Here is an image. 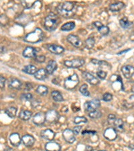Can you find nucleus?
Returning a JSON list of instances; mask_svg holds the SVG:
<instances>
[{"label":"nucleus","mask_w":134,"mask_h":151,"mask_svg":"<svg viewBox=\"0 0 134 151\" xmlns=\"http://www.w3.org/2000/svg\"><path fill=\"white\" fill-rule=\"evenodd\" d=\"M77 7L75 3L64 1L57 6V10L60 16L64 17H70L74 16L77 12Z\"/></svg>","instance_id":"nucleus-1"},{"label":"nucleus","mask_w":134,"mask_h":151,"mask_svg":"<svg viewBox=\"0 0 134 151\" xmlns=\"http://www.w3.org/2000/svg\"><path fill=\"white\" fill-rule=\"evenodd\" d=\"M43 38H44V32L42 30L39 28H36L33 31L26 34L23 40L25 42L34 44L41 42Z\"/></svg>","instance_id":"nucleus-2"},{"label":"nucleus","mask_w":134,"mask_h":151,"mask_svg":"<svg viewBox=\"0 0 134 151\" xmlns=\"http://www.w3.org/2000/svg\"><path fill=\"white\" fill-rule=\"evenodd\" d=\"M60 19L55 13L50 12L46 16L44 22V27L47 30L51 32L54 31L59 24Z\"/></svg>","instance_id":"nucleus-3"},{"label":"nucleus","mask_w":134,"mask_h":151,"mask_svg":"<svg viewBox=\"0 0 134 151\" xmlns=\"http://www.w3.org/2000/svg\"><path fill=\"white\" fill-rule=\"evenodd\" d=\"M79 84V78L77 74L74 73L64 79V87L67 90H73Z\"/></svg>","instance_id":"nucleus-4"},{"label":"nucleus","mask_w":134,"mask_h":151,"mask_svg":"<svg viewBox=\"0 0 134 151\" xmlns=\"http://www.w3.org/2000/svg\"><path fill=\"white\" fill-rule=\"evenodd\" d=\"M109 81L111 82L112 88L114 91H124V85H123L122 79L120 76L117 75H113L109 79Z\"/></svg>","instance_id":"nucleus-5"},{"label":"nucleus","mask_w":134,"mask_h":151,"mask_svg":"<svg viewBox=\"0 0 134 151\" xmlns=\"http://www.w3.org/2000/svg\"><path fill=\"white\" fill-rule=\"evenodd\" d=\"M101 106V102L98 99H94L87 101L84 104V108L88 113L97 110Z\"/></svg>","instance_id":"nucleus-6"},{"label":"nucleus","mask_w":134,"mask_h":151,"mask_svg":"<svg viewBox=\"0 0 134 151\" xmlns=\"http://www.w3.org/2000/svg\"><path fill=\"white\" fill-rule=\"evenodd\" d=\"M85 61L84 59L82 58H75L70 61H65L64 62V65L65 67L68 68H73V69H77L85 65Z\"/></svg>","instance_id":"nucleus-7"},{"label":"nucleus","mask_w":134,"mask_h":151,"mask_svg":"<svg viewBox=\"0 0 134 151\" xmlns=\"http://www.w3.org/2000/svg\"><path fill=\"white\" fill-rule=\"evenodd\" d=\"M59 118V113L55 109H50L46 113V122L49 124L55 123L58 121Z\"/></svg>","instance_id":"nucleus-8"},{"label":"nucleus","mask_w":134,"mask_h":151,"mask_svg":"<svg viewBox=\"0 0 134 151\" xmlns=\"http://www.w3.org/2000/svg\"><path fill=\"white\" fill-rule=\"evenodd\" d=\"M62 136H63L64 141L68 144L74 143L76 141L75 134L73 130L69 128H66L62 132Z\"/></svg>","instance_id":"nucleus-9"},{"label":"nucleus","mask_w":134,"mask_h":151,"mask_svg":"<svg viewBox=\"0 0 134 151\" xmlns=\"http://www.w3.org/2000/svg\"><path fill=\"white\" fill-rule=\"evenodd\" d=\"M82 76H83V78L86 82H88V84L92 85H97L100 83L98 78H97L96 77H95L93 75H92L91 73H88V72H83Z\"/></svg>","instance_id":"nucleus-10"},{"label":"nucleus","mask_w":134,"mask_h":151,"mask_svg":"<svg viewBox=\"0 0 134 151\" xmlns=\"http://www.w3.org/2000/svg\"><path fill=\"white\" fill-rule=\"evenodd\" d=\"M103 136H104L105 138H106L109 141H113L117 138V130L113 128H107L105 130L104 133H103Z\"/></svg>","instance_id":"nucleus-11"},{"label":"nucleus","mask_w":134,"mask_h":151,"mask_svg":"<svg viewBox=\"0 0 134 151\" xmlns=\"http://www.w3.org/2000/svg\"><path fill=\"white\" fill-rule=\"evenodd\" d=\"M32 122L36 126H42L46 122V113L38 112L36 113L32 118Z\"/></svg>","instance_id":"nucleus-12"},{"label":"nucleus","mask_w":134,"mask_h":151,"mask_svg":"<svg viewBox=\"0 0 134 151\" xmlns=\"http://www.w3.org/2000/svg\"><path fill=\"white\" fill-rule=\"evenodd\" d=\"M55 132L51 129H46L43 130L40 132V136L43 139L48 141H52L55 137Z\"/></svg>","instance_id":"nucleus-13"},{"label":"nucleus","mask_w":134,"mask_h":151,"mask_svg":"<svg viewBox=\"0 0 134 151\" xmlns=\"http://www.w3.org/2000/svg\"><path fill=\"white\" fill-rule=\"evenodd\" d=\"M122 74L126 79H130L134 75V67L131 65H124L122 68Z\"/></svg>","instance_id":"nucleus-14"},{"label":"nucleus","mask_w":134,"mask_h":151,"mask_svg":"<svg viewBox=\"0 0 134 151\" xmlns=\"http://www.w3.org/2000/svg\"><path fill=\"white\" fill-rule=\"evenodd\" d=\"M93 25L95 26L97 30L99 32L101 35L103 36H106L109 33V28L107 26H104L101 22L97 21L93 23Z\"/></svg>","instance_id":"nucleus-15"},{"label":"nucleus","mask_w":134,"mask_h":151,"mask_svg":"<svg viewBox=\"0 0 134 151\" xmlns=\"http://www.w3.org/2000/svg\"><path fill=\"white\" fill-rule=\"evenodd\" d=\"M9 141L10 144L15 147H18L22 142L20 136L18 133H13V134H11L9 137Z\"/></svg>","instance_id":"nucleus-16"},{"label":"nucleus","mask_w":134,"mask_h":151,"mask_svg":"<svg viewBox=\"0 0 134 151\" xmlns=\"http://www.w3.org/2000/svg\"><path fill=\"white\" fill-rule=\"evenodd\" d=\"M46 49L51 53L55 54H60L64 52V49L63 47L57 45H48L46 46Z\"/></svg>","instance_id":"nucleus-17"},{"label":"nucleus","mask_w":134,"mask_h":151,"mask_svg":"<svg viewBox=\"0 0 134 151\" xmlns=\"http://www.w3.org/2000/svg\"><path fill=\"white\" fill-rule=\"evenodd\" d=\"M21 141H22L23 145L25 146H26V147H32L35 143L36 140L33 136L30 134H26L23 135L22 138H21Z\"/></svg>","instance_id":"nucleus-18"},{"label":"nucleus","mask_w":134,"mask_h":151,"mask_svg":"<svg viewBox=\"0 0 134 151\" xmlns=\"http://www.w3.org/2000/svg\"><path fill=\"white\" fill-rule=\"evenodd\" d=\"M67 41L69 43H70L73 46H74L75 47L79 48L82 45V42L80 40V38L76 35L70 34L67 36Z\"/></svg>","instance_id":"nucleus-19"},{"label":"nucleus","mask_w":134,"mask_h":151,"mask_svg":"<svg viewBox=\"0 0 134 151\" xmlns=\"http://www.w3.org/2000/svg\"><path fill=\"white\" fill-rule=\"evenodd\" d=\"M45 150L46 151H60L61 146L57 142L50 141L45 144Z\"/></svg>","instance_id":"nucleus-20"},{"label":"nucleus","mask_w":134,"mask_h":151,"mask_svg":"<svg viewBox=\"0 0 134 151\" xmlns=\"http://www.w3.org/2000/svg\"><path fill=\"white\" fill-rule=\"evenodd\" d=\"M23 56L26 58H35L36 56V49L32 47H27L23 51Z\"/></svg>","instance_id":"nucleus-21"},{"label":"nucleus","mask_w":134,"mask_h":151,"mask_svg":"<svg viewBox=\"0 0 134 151\" xmlns=\"http://www.w3.org/2000/svg\"><path fill=\"white\" fill-rule=\"evenodd\" d=\"M22 84L18 79L14 78L10 81L8 83V87L9 88L12 89H15V90H19L21 88Z\"/></svg>","instance_id":"nucleus-22"},{"label":"nucleus","mask_w":134,"mask_h":151,"mask_svg":"<svg viewBox=\"0 0 134 151\" xmlns=\"http://www.w3.org/2000/svg\"><path fill=\"white\" fill-rule=\"evenodd\" d=\"M57 68H58V65H57V63L55 61H53V60L50 61L46 67L47 73L49 74V75H51V74H52L57 69Z\"/></svg>","instance_id":"nucleus-23"},{"label":"nucleus","mask_w":134,"mask_h":151,"mask_svg":"<svg viewBox=\"0 0 134 151\" xmlns=\"http://www.w3.org/2000/svg\"><path fill=\"white\" fill-rule=\"evenodd\" d=\"M47 72L46 69H38L37 72L35 73L34 75V77H35L37 80L40 81H43L44 79H46V78L47 77Z\"/></svg>","instance_id":"nucleus-24"},{"label":"nucleus","mask_w":134,"mask_h":151,"mask_svg":"<svg viewBox=\"0 0 134 151\" xmlns=\"http://www.w3.org/2000/svg\"><path fill=\"white\" fill-rule=\"evenodd\" d=\"M119 24L121 26V27L124 28V29H130L133 26L132 22L129 21L126 17H123L122 19H120Z\"/></svg>","instance_id":"nucleus-25"},{"label":"nucleus","mask_w":134,"mask_h":151,"mask_svg":"<svg viewBox=\"0 0 134 151\" xmlns=\"http://www.w3.org/2000/svg\"><path fill=\"white\" fill-rule=\"evenodd\" d=\"M113 125L115 127V129L118 131V132H122L124 131V121L120 118H117V119L114 121Z\"/></svg>","instance_id":"nucleus-26"},{"label":"nucleus","mask_w":134,"mask_h":151,"mask_svg":"<svg viewBox=\"0 0 134 151\" xmlns=\"http://www.w3.org/2000/svg\"><path fill=\"white\" fill-rule=\"evenodd\" d=\"M32 116V111L28 110H22L19 113V118L23 121H28Z\"/></svg>","instance_id":"nucleus-27"},{"label":"nucleus","mask_w":134,"mask_h":151,"mask_svg":"<svg viewBox=\"0 0 134 151\" xmlns=\"http://www.w3.org/2000/svg\"><path fill=\"white\" fill-rule=\"evenodd\" d=\"M125 4L123 2H117V3H112L109 6V10L111 11V12H118V11H120L121 10H122L123 8H124Z\"/></svg>","instance_id":"nucleus-28"},{"label":"nucleus","mask_w":134,"mask_h":151,"mask_svg":"<svg viewBox=\"0 0 134 151\" xmlns=\"http://www.w3.org/2000/svg\"><path fill=\"white\" fill-rule=\"evenodd\" d=\"M37 71L38 70L36 69V67L32 65H26L23 69V71L26 73L28 74V75H35Z\"/></svg>","instance_id":"nucleus-29"},{"label":"nucleus","mask_w":134,"mask_h":151,"mask_svg":"<svg viewBox=\"0 0 134 151\" xmlns=\"http://www.w3.org/2000/svg\"><path fill=\"white\" fill-rule=\"evenodd\" d=\"M36 92L37 93L38 95H40L41 96H45L48 93V87L45 86V85H38L37 88H36Z\"/></svg>","instance_id":"nucleus-30"},{"label":"nucleus","mask_w":134,"mask_h":151,"mask_svg":"<svg viewBox=\"0 0 134 151\" xmlns=\"http://www.w3.org/2000/svg\"><path fill=\"white\" fill-rule=\"evenodd\" d=\"M17 111H18V109L15 107H9V108H6L5 110V112L8 117L10 118H14L16 116Z\"/></svg>","instance_id":"nucleus-31"},{"label":"nucleus","mask_w":134,"mask_h":151,"mask_svg":"<svg viewBox=\"0 0 134 151\" xmlns=\"http://www.w3.org/2000/svg\"><path fill=\"white\" fill-rule=\"evenodd\" d=\"M51 97L54 101H55L57 102H61L64 101L63 96L58 91H53L51 93Z\"/></svg>","instance_id":"nucleus-32"},{"label":"nucleus","mask_w":134,"mask_h":151,"mask_svg":"<svg viewBox=\"0 0 134 151\" xmlns=\"http://www.w3.org/2000/svg\"><path fill=\"white\" fill-rule=\"evenodd\" d=\"M75 28V23L74 22H70L65 23L62 26L61 30L62 31H70Z\"/></svg>","instance_id":"nucleus-33"},{"label":"nucleus","mask_w":134,"mask_h":151,"mask_svg":"<svg viewBox=\"0 0 134 151\" xmlns=\"http://www.w3.org/2000/svg\"><path fill=\"white\" fill-rule=\"evenodd\" d=\"M91 63L93 64L97 65V66H99L101 67H111V65L109 64L107 61H99L97 60V59L95 58H93L91 59Z\"/></svg>","instance_id":"nucleus-34"},{"label":"nucleus","mask_w":134,"mask_h":151,"mask_svg":"<svg viewBox=\"0 0 134 151\" xmlns=\"http://www.w3.org/2000/svg\"><path fill=\"white\" fill-rule=\"evenodd\" d=\"M95 40L93 37H89L85 40V47L87 49H91L94 47Z\"/></svg>","instance_id":"nucleus-35"},{"label":"nucleus","mask_w":134,"mask_h":151,"mask_svg":"<svg viewBox=\"0 0 134 151\" xmlns=\"http://www.w3.org/2000/svg\"><path fill=\"white\" fill-rule=\"evenodd\" d=\"M79 91L82 95L85 96V97H88L90 95V93L88 90V85L86 84L82 85L79 88Z\"/></svg>","instance_id":"nucleus-36"},{"label":"nucleus","mask_w":134,"mask_h":151,"mask_svg":"<svg viewBox=\"0 0 134 151\" xmlns=\"http://www.w3.org/2000/svg\"><path fill=\"white\" fill-rule=\"evenodd\" d=\"M88 116L92 119H98V118H100L102 116V113H101V111L99 110H95L93 111H91V112H89L88 113Z\"/></svg>","instance_id":"nucleus-37"},{"label":"nucleus","mask_w":134,"mask_h":151,"mask_svg":"<svg viewBox=\"0 0 134 151\" xmlns=\"http://www.w3.org/2000/svg\"><path fill=\"white\" fill-rule=\"evenodd\" d=\"M21 5L25 9H30L36 3V1L32 0V1H28V0H24V1H21Z\"/></svg>","instance_id":"nucleus-38"},{"label":"nucleus","mask_w":134,"mask_h":151,"mask_svg":"<svg viewBox=\"0 0 134 151\" xmlns=\"http://www.w3.org/2000/svg\"><path fill=\"white\" fill-rule=\"evenodd\" d=\"M87 122V119L84 116H77L74 119V123L75 124H85Z\"/></svg>","instance_id":"nucleus-39"},{"label":"nucleus","mask_w":134,"mask_h":151,"mask_svg":"<svg viewBox=\"0 0 134 151\" xmlns=\"http://www.w3.org/2000/svg\"><path fill=\"white\" fill-rule=\"evenodd\" d=\"M107 75V72L103 71V70H99V71L97 72V76L100 79H102V80L105 79Z\"/></svg>","instance_id":"nucleus-40"},{"label":"nucleus","mask_w":134,"mask_h":151,"mask_svg":"<svg viewBox=\"0 0 134 151\" xmlns=\"http://www.w3.org/2000/svg\"><path fill=\"white\" fill-rule=\"evenodd\" d=\"M21 99L22 100L25 101H30L33 99V95L31 93H23L21 96Z\"/></svg>","instance_id":"nucleus-41"},{"label":"nucleus","mask_w":134,"mask_h":151,"mask_svg":"<svg viewBox=\"0 0 134 151\" xmlns=\"http://www.w3.org/2000/svg\"><path fill=\"white\" fill-rule=\"evenodd\" d=\"M113 99V95L109 93H105L103 96V100L106 102H109Z\"/></svg>","instance_id":"nucleus-42"},{"label":"nucleus","mask_w":134,"mask_h":151,"mask_svg":"<svg viewBox=\"0 0 134 151\" xmlns=\"http://www.w3.org/2000/svg\"><path fill=\"white\" fill-rule=\"evenodd\" d=\"M45 60H46V56L44 55H38V56H36V57L34 58V61L39 63H44Z\"/></svg>","instance_id":"nucleus-43"},{"label":"nucleus","mask_w":134,"mask_h":151,"mask_svg":"<svg viewBox=\"0 0 134 151\" xmlns=\"http://www.w3.org/2000/svg\"><path fill=\"white\" fill-rule=\"evenodd\" d=\"M97 134L96 131H93V130H85L82 132V135L83 136H85V135H91V136H94Z\"/></svg>","instance_id":"nucleus-44"},{"label":"nucleus","mask_w":134,"mask_h":151,"mask_svg":"<svg viewBox=\"0 0 134 151\" xmlns=\"http://www.w3.org/2000/svg\"><path fill=\"white\" fill-rule=\"evenodd\" d=\"M107 119H108V122H109V124H111V123L113 124L114 121H115L117 118H116L114 114H109V116H108Z\"/></svg>","instance_id":"nucleus-45"},{"label":"nucleus","mask_w":134,"mask_h":151,"mask_svg":"<svg viewBox=\"0 0 134 151\" xmlns=\"http://www.w3.org/2000/svg\"><path fill=\"white\" fill-rule=\"evenodd\" d=\"M82 129V126H77L74 127V128H73V132H74L75 134V135H78L81 132Z\"/></svg>","instance_id":"nucleus-46"},{"label":"nucleus","mask_w":134,"mask_h":151,"mask_svg":"<svg viewBox=\"0 0 134 151\" xmlns=\"http://www.w3.org/2000/svg\"><path fill=\"white\" fill-rule=\"evenodd\" d=\"M6 79L4 77L1 75L0 77V86H1V89H3L5 87V84H6Z\"/></svg>","instance_id":"nucleus-47"},{"label":"nucleus","mask_w":134,"mask_h":151,"mask_svg":"<svg viewBox=\"0 0 134 151\" xmlns=\"http://www.w3.org/2000/svg\"><path fill=\"white\" fill-rule=\"evenodd\" d=\"M8 22V18L7 16L5 15H1V24L2 25V23H3V26L6 24Z\"/></svg>","instance_id":"nucleus-48"},{"label":"nucleus","mask_w":134,"mask_h":151,"mask_svg":"<svg viewBox=\"0 0 134 151\" xmlns=\"http://www.w3.org/2000/svg\"><path fill=\"white\" fill-rule=\"evenodd\" d=\"M32 88H33V86H32V85L30 84V83H26V86L24 88L25 91H30Z\"/></svg>","instance_id":"nucleus-49"},{"label":"nucleus","mask_w":134,"mask_h":151,"mask_svg":"<svg viewBox=\"0 0 134 151\" xmlns=\"http://www.w3.org/2000/svg\"><path fill=\"white\" fill-rule=\"evenodd\" d=\"M133 105H131V104H129L128 102H126V103H124V107L125 108V109H131L133 108Z\"/></svg>","instance_id":"nucleus-50"},{"label":"nucleus","mask_w":134,"mask_h":151,"mask_svg":"<svg viewBox=\"0 0 134 151\" xmlns=\"http://www.w3.org/2000/svg\"><path fill=\"white\" fill-rule=\"evenodd\" d=\"M3 151H14V150H13L12 148L9 147V146H7V147L3 150Z\"/></svg>","instance_id":"nucleus-51"},{"label":"nucleus","mask_w":134,"mask_h":151,"mask_svg":"<svg viewBox=\"0 0 134 151\" xmlns=\"http://www.w3.org/2000/svg\"><path fill=\"white\" fill-rule=\"evenodd\" d=\"M129 50H130V49H127V50H124V51H122V52H118L117 54H119V55H120V54H122L123 53H125V52H128V51H129Z\"/></svg>","instance_id":"nucleus-52"},{"label":"nucleus","mask_w":134,"mask_h":151,"mask_svg":"<svg viewBox=\"0 0 134 151\" xmlns=\"http://www.w3.org/2000/svg\"><path fill=\"white\" fill-rule=\"evenodd\" d=\"M93 148L90 147L89 146H86V151H92Z\"/></svg>","instance_id":"nucleus-53"},{"label":"nucleus","mask_w":134,"mask_h":151,"mask_svg":"<svg viewBox=\"0 0 134 151\" xmlns=\"http://www.w3.org/2000/svg\"><path fill=\"white\" fill-rule=\"evenodd\" d=\"M131 92H132L133 93H134V86H133L132 87H131Z\"/></svg>","instance_id":"nucleus-54"},{"label":"nucleus","mask_w":134,"mask_h":151,"mask_svg":"<svg viewBox=\"0 0 134 151\" xmlns=\"http://www.w3.org/2000/svg\"><path fill=\"white\" fill-rule=\"evenodd\" d=\"M99 151H107V150H99Z\"/></svg>","instance_id":"nucleus-55"}]
</instances>
